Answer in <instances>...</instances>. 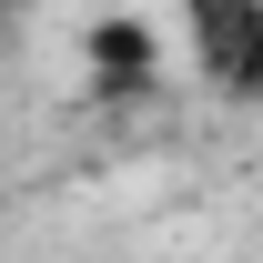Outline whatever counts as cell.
Here are the masks:
<instances>
[{
    "instance_id": "6da1fadb",
    "label": "cell",
    "mask_w": 263,
    "mask_h": 263,
    "mask_svg": "<svg viewBox=\"0 0 263 263\" xmlns=\"http://www.w3.org/2000/svg\"><path fill=\"white\" fill-rule=\"evenodd\" d=\"M172 51L193 61L202 91H233V101L263 91V10H243V0H202V10H182V21H172Z\"/></svg>"
},
{
    "instance_id": "7a4b0ae2",
    "label": "cell",
    "mask_w": 263,
    "mask_h": 263,
    "mask_svg": "<svg viewBox=\"0 0 263 263\" xmlns=\"http://www.w3.org/2000/svg\"><path fill=\"white\" fill-rule=\"evenodd\" d=\"M152 51H162V31H142V21H101L91 31V61L101 71H152Z\"/></svg>"
}]
</instances>
